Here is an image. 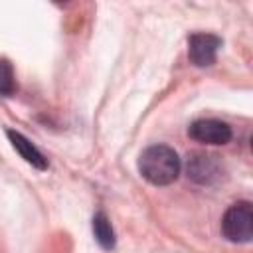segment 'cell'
I'll list each match as a JSON object with an SVG mask.
<instances>
[{
	"label": "cell",
	"instance_id": "cell-8",
	"mask_svg": "<svg viewBox=\"0 0 253 253\" xmlns=\"http://www.w3.org/2000/svg\"><path fill=\"white\" fill-rule=\"evenodd\" d=\"M16 89V83H14V71L10 67L8 61H0V93L4 97H10Z\"/></svg>",
	"mask_w": 253,
	"mask_h": 253
},
{
	"label": "cell",
	"instance_id": "cell-3",
	"mask_svg": "<svg viewBox=\"0 0 253 253\" xmlns=\"http://www.w3.org/2000/svg\"><path fill=\"white\" fill-rule=\"evenodd\" d=\"M221 47V40L213 34H192L188 40V57L198 67H208L215 61L217 49Z\"/></svg>",
	"mask_w": 253,
	"mask_h": 253
},
{
	"label": "cell",
	"instance_id": "cell-4",
	"mask_svg": "<svg viewBox=\"0 0 253 253\" xmlns=\"http://www.w3.org/2000/svg\"><path fill=\"white\" fill-rule=\"evenodd\" d=\"M188 134L202 144H225L231 138V128L217 119H200L190 125Z\"/></svg>",
	"mask_w": 253,
	"mask_h": 253
},
{
	"label": "cell",
	"instance_id": "cell-1",
	"mask_svg": "<svg viewBox=\"0 0 253 253\" xmlns=\"http://www.w3.org/2000/svg\"><path fill=\"white\" fill-rule=\"evenodd\" d=\"M180 158L174 152V148L166 144H152L146 150H142L138 158V170L144 180H148L154 186H168L172 184L180 174Z\"/></svg>",
	"mask_w": 253,
	"mask_h": 253
},
{
	"label": "cell",
	"instance_id": "cell-7",
	"mask_svg": "<svg viewBox=\"0 0 253 253\" xmlns=\"http://www.w3.org/2000/svg\"><path fill=\"white\" fill-rule=\"evenodd\" d=\"M93 233H95V237L103 249L111 251L115 247V231H113L109 217L103 211L95 213V217H93Z\"/></svg>",
	"mask_w": 253,
	"mask_h": 253
},
{
	"label": "cell",
	"instance_id": "cell-6",
	"mask_svg": "<svg viewBox=\"0 0 253 253\" xmlns=\"http://www.w3.org/2000/svg\"><path fill=\"white\" fill-rule=\"evenodd\" d=\"M6 134H8L10 142H12V146L20 152V156H22L28 164L36 166L38 170H45V168H47V160L43 158V154H42L24 134H20V132H16V130H8Z\"/></svg>",
	"mask_w": 253,
	"mask_h": 253
},
{
	"label": "cell",
	"instance_id": "cell-5",
	"mask_svg": "<svg viewBox=\"0 0 253 253\" xmlns=\"http://www.w3.org/2000/svg\"><path fill=\"white\" fill-rule=\"evenodd\" d=\"M188 176L198 184H210L219 176V164L213 160V156L194 154L188 160Z\"/></svg>",
	"mask_w": 253,
	"mask_h": 253
},
{
	"label": "cell",
	"instance_id": "cell-2",
	"mask_svg": "<svg viewBox=\"0 0 253 253\" xmlns=\"http://www.w3.org/2000/svg\"><path fill=\"white\" fill-rule=\"evenodd\" d=\"M221 233L231 243H247L253 235V208L249 202H237L221 217Z\"/></svg>",
	"mask_w": 253,
	"mask_h": 253
}]
</instances>
